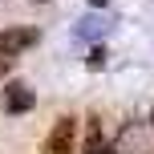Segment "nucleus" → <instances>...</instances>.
Masks as SVG:
<instances>
[{"instance_id": "1", "label": "nucleus", "mask_w": 154, "mask_h": 154, "mask_svg": "<svg viewBox=\"0 0 154 154\" xmlns=\"http://www.w3.org/2000/svg\"><path fill=\"white\" fill-rule=\"evenodd\" d=\"M118 154H154V126L146 122H130L122 130V138H118V146H114Z\"/></svg>"}, {"instance_id": "2", "label": "nucleus", "mask_w": 154, "mask_h": 154, "mask_svg": "<svg viewBox=\"0 0 154 154\" xmlns=\"http://www.w3.org/2000/svg\"><path fill=\"white\" fill-rule=\"evenodd\" d=\"M41 41L37 29H29V24H20V29H0V57H16L24 53V49H32Z\"/></svg>"}, {"instance_id": "3", "label": "nucleus", "mask_w": 154, "mask_h": 154, "mask_svg": "<svg viewBox=\"0 0 154 154\" xmlns=\"http://www.w3.org/2000/svg\"><path fill=\"white\" fill-rule=\"evenodd\" d=\"M73 142H77V118H61L45 138V154H73Z\"/></svg>"}, {"instance_id": "4", "label": "nucleus", "mask_w": 154, "mask_h": 154, "mask_svg": "<svg viewBox=\"0 0 154 154\" xmlns=\"http://www.w3.org/2000/svg\"><path fill=\"white\" fill-rule=\"evenodd\" d=\"M32 106H37V93H32L24 81H12L4 89V109H8V114H29Z\"/></svg>"}, {"instance_id": "5", "label": "nucleus", "mask_w": 154, "mask_h": 154, "mask_svg": "<svg viewBox=\"0 0 154 154\" xmlns=\"http://www.w3.org/2000/svg\"><path fill=\"white\" fill-rule=\"evenodd\" d=\"M97 32H101V20H97V16H89V20H81L77 37H97Z\"/></svg>"}, {"instance_id": "6", "label": "nucleus", "mask_w": 154, "mask_h": 154, "mask_svg": "<svg viewBox=\"0 0 154 154\" xmlns=\"http://www.w3.org/2000/svg\"><path fill=\"white\" fill-rule=\"evenodd\" d=\"M101 65H106V49H93V53H89V69H101Z\"/></svg>"}, {"instance_id": "7", "label": "nucleus", "mask_w": 154, "mask_h": 154, "mask_svg": "<svg viewBox=\"0 0 154 154\" xmlns=\"http://www.w3.org/2000/svg\"><path fill=\"white\" fill-rule=\"evenodd\" d=\"M85 154H118V150H114V146H101V142H97V146H89Z\"/></svg>"}, {"instance_id": "8", "label": "nucleus", "mask_w": 154, "mask_h": 154, "mask_svg": "<svg viewBox=\"0 0 154 154\" xmlns=\"http://www.w3.org/2000/svg\"><path fill=\"white\" fill-rule=\"evenodd\" d=\"M8 69H12V57H0V77H4Z\"/></svg>"}, {"instance_id": "9", "label": "nucleus", "mask_w": 154, "mask_h": 154, "mask_svg": "<svg viewBox=\"0 0 154 154\" xmlns=\"http://www.w3.org/2000/svg\"><path fill=\"white\" fill-rule=\"evenodd\" d=\"M89 4H97V8H101V4H106V0H89Z\"/></svg>"}, {"instance_id": "10", "label": "nucleus", "mask_w": 154, "mask_h": 154, "mask_svg": "<svg viewBox=\"0 0 154 154\" xmlns=\"http://www.w3.org/2000/svg\"><path fill=\"white\" fill-rule=\"evenodd\" d=\"M37 4H45V0H37Z\"/></svg>"}]
</instances>
